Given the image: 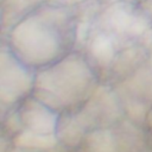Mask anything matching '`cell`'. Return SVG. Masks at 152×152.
I'll list each match as a JSON object with an SVG mask.
<instances>
[{"mask_svg":"<svg viewBox=\"0 0 152 152\" xmlns=\"http://www.w3.org/2000/svg\"><path fill=\"white\" fill-rule=\"evenodd\" d=\"M88 152H116L115 137L108 128H97L86 135Z\"/></svg>","mask_w":152,"mask_h":152,"instance_id":"cell-5","label":"cell"},{"mask_svg":"<svg viewBox=\"0 0 152 152\" xmlns=\"http://www.w3.org/2000/svg\"><path fill=\"white\" fill-rule=\"evenodd\" d=\"M18 118L26 131L38 134H56L57 132V113L33 96L21 106Z\"/></svg>","mask_w":152,"mask_h":152,"instance_id":"cell-3","label":"cell"},{"mask_svg":"<svg viewBox=\"0 0 152 152\" xmlns=\"http://www.w3.org/2000/svg\"><path fill=\"white\" fill-rule=\"evenodd\" d=\"M147 116H148V120H150V125H151V127H152V107H151V109L148 110Z\"/></svg>","mask_w":152,"mask_h":152,"instance_id":"cell-7","label":"cell"},{"mask_svg":"<svg viewBox=\"0 0 152 152\" xmlns=\"http://www.w3.org/2000/svg\"><path fill=\"white\" fill-rule=\"evenodd\" d=\"M95 76L84 56L71 52L37 71L32 96L55 112L78 109L96 91Z\"/></svg>","mask_w":152,"mask_h":152,"instance_id":"cell-2","label":"cell"},{"mask_svg":"<svg viewBox=\"0 0 152 152\" xmlns=\"http://www.w3.org/2000/svg\"><path fill=\"white\" fill-rule=\"evenodd\" d=\"M76 32L75 12L46 0L8 31V49L25 65L39 70L70 53Z\"/></svg>","mask_w":152,"mask_h":152,"instance_id":"cell-1","label":"cell"},{"mask_svg":"<svg viewBox=\"0 0 152 152\" xmlns=\"http://www.w3.org/2000/svg\"><path fill=\"white\" fill-rule=\"evenodd\" d=\"M57 134H38L25 129L17 135L14 141L18 147L30 150H43L53 147L57 144Z\"/></svg>","mask_w":152,"mask_h":152,"instance_id":"cell-6","label":"cell"},{"mask_svg":"<svg viewBox=\"0 0 152 152\" xmlns=\"http://www.w3.org/2000/svg\"><path fill=\"white\" fill-rule=\"evenodd\" d=\"M42 2L43 0H4L2 25H5L7 20H11L12 21L11 28H12L17 23H19L34 8H37Z\"/></svg>","mask_w":152,"mask_h":152,"instance_id":"cell-4","label":"cell"}]
</instances>
